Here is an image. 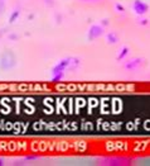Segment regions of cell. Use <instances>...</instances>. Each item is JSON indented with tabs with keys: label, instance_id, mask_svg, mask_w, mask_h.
<instances>
[{
	"label": "cell",
	"instance_id": "cell-1",
	"mask_svg": "<svg viewBox=\"0 0 150 166\" xmlns=\"http://www.w3.org/2000/svg\"><path fill=\"white\" fill-rule=\"evenodd\" d=\"M100 162H102V165H130L131 160L125 157H108L101 160Z\"/></svg>",
	"mask_w": 150,
	"mask_h": 166
},
{
	"label": "cell",
	"instance_id": "cell-2",
	"mask_svg": "<svg viewBox=\"0 0 150 166\" xmlns=\"http://www.w3.org/2000/svg\"><path fill=\"white\" fill-rule=\"evenodd\" d=\"M104 34V28L101 26H92L88 31V40H96Z\"/></svg>",
	"mask_w": 150,
	"mask_h": 166
},
{
	"label": "cell",
	"instance_id": "cell-3",
	"mask_svg": "<svg viewBox=\"0 0 150 166\" xmlns=\"http://www.w3.org/2000/svg\"><path fill=\"white\" fill-rule=\"evenodd\" d=\"M148 9H149L148 4L144 3V2H141V0H135V2H134V10L136 12V14L144 15L148 12Z\"/></svg>",
	"mask_w": 150,
	"mask_h": 166
},
{
	"label": "cell",
	"instance_id": "cell-4",
	"mask_svg": "<svg viewBox=\"0 0 150 166\" xmlns=\"http://www.w3.org/2000/svg\"><path fill=\"white\" fill-rule=\"evenodd\" d=\"M141 64H143V59H133V60H130V61H127L126 64H125V69L126 70H136V69H139L140 66H141Z\"/></svg>",
	"mask_w": 150,
	"mask_h": 166
},
{
	"label": "cell",
	"instance_id": "cell-5",
	"mask_svg": "<svg viewBox=\"0 0 150 166\" xmlns=\"http://www.w3.org/2000/svg\"><path fill=\"white\" fill-rule=\"evenodd\" d=\"M106 40H107V42H108V43H116V42L119 41V37H117V34H116V33L111 32V33H108V34L106 36Z\"/></svg>",
	"mask_w": 150,
	"mask_h": 166
},
{
	"label": "cell",
	"instance_id": "cell-6",
	"mask_svg": "<svg viewBox=\"0 0 150 166\" xmlns=\"http://www.w3.org/2000/svg\"><path fill=\"white\" fill-rule=\"evenodd\" d=\"M127 53H129V48H127V47H122V48L120 50L119 55H117V61H120V60L125 59V57L127 56Z\"/></svg>",
	"mask_w": 150,
	"mask_h": 166
},
{
	"label": "cell",
	"instance_id": "cell-7",
	"mask_svg": "<svg viewBox=\"0 0 150 166\" xmlns=\"http://www.w3.org/2000/svg\"><path fill=\"white\" fill-rule=\"evenodd\" d=\"M63 76H64V74H63V72L55 74V75L53 76V81H60V80H62V79H63Z\"/></svg>",
	"mask_w": 150,
	"mask_h": 166
},
{
	"label": "cell",
	"instance_id": "cell-8",
	"mask_svg": "<svg viewBox=\"0 0 150 166\" xmlns=\"http://www.w3.org/2000/svg\"><path fill=\"white\" fill-rule=\"evenodd\" d=\"M18 15H19V12H14L13 14H11V17H10V22H14L15 19H16V18H18Z\"/></svg>",
	"mask_w": 150,
	"mask_h": 166
},
{
	"label": "cell",
	"instance_id": "cell-9",
	"mask_svg": "<svg viewBox=\"0 0 150 166\" xmlns=\"http://www.w3.org/2000/svg\"><path fill=\"white\" fill-rule=\"evenodd\" d=\"M115 8H116V10H117V12H120V13L125 12V8H124L121 4H116V5H115Z\"/></svg>",
	"mask_w": 150,
	"mask_h": 166
},
{
	"label": "cell",
	"instance_id": "cell-10",
	"mask_svg": "<svg viewBox=\"0 0 150 166\" xmlns=\"http://www.w3.org/2000/svg\"><path fill=\"white\" fill-rule=\"evenodd\" d=\"M139 23H140L141 26H148V19H140Z\"/></svg>",
	"mask_w": 150,
	"mask_h": 166
},
{
	"label": "cell",
	"instance_id": "cell-11",
	"mask_svg": "<svg viewBox=\"0 0 150 166\" xmlns=\"http://www.w3.org/2000/svg\"><path fill=\"white\" fill-rule=\"evenodd\" d=\"M83 2H87V3H95V2H97V0H83Z\"/></svg>",
	"mask_w": 150,
	"mask_h": 166
},
{
	"label": "cell",
	"instance_id": "cell-12",
	"mask_svg": "<svg viewBox=\"0 0 150 166\" xmlns=\"http://www.w3.org/2000/svg\"><path fill=\"white\" fill-rule=\"evenodd\" d=\"M102 24H104V26H107V19H104V21H102Z\"/></svg>",
	"mask_w": 150,
	"mask_h": 166
}]
</instances>
